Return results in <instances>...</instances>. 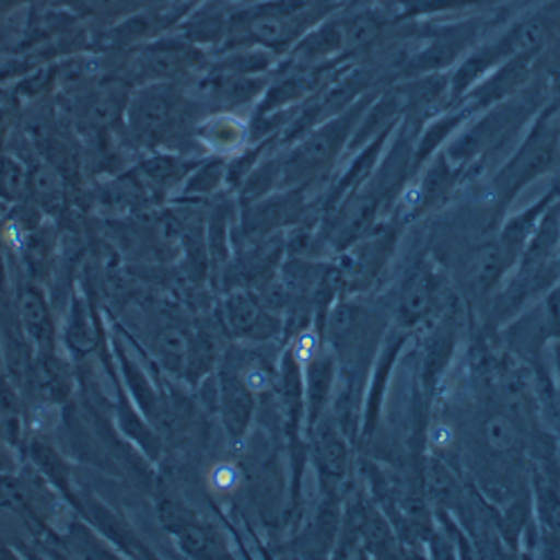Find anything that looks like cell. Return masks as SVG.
I'll use <instances>...</instances> for the list:
<instances>
[{
    "mask_svg": "<svg viewBox=\"0 0 560 560\" xmlns=\"http://www.w3.org/2000/svg\"><path fill=\"white\" fill-rule=\"evenodd\" d=\"M372 97H363L357 104H350L346 110L337 113L332 119L310 130L301 142L280 160V184L285 189L307 184L316 175L328 168L346 149L352 139L361 117L370 108Z\"/></svg>",
    "mask_w": 560,
    "mask_h": 560,
    "instance_id": "obj_1",
    "label": "cell"
},
{
    "mask_svg": "<svg viewBox=\"0 0 560 560\" xmlns=\"http://www.w3.org/2000/svg\"><path fill=\"white\" fill-rule=\"evenodd\" d=\"M560 27V0L547 5L542 12L525 19L513 30H509L500 40L489 45L487 50L474 55L453 77H451V97H462L487 70L498 63H504L516 57H529L540 45H545L556 30Z\"/></svg>",
    "mask_w": 560,
    "mask_h": 560,
    "instance_id": "obj_2",
    "label": "cell"
},
{
    "mask_svg": "<svg viewBox=\"0 0 560 560\" xmlns=\"http://www.w3.org/2000/svg\"><path fill=\"white\" fill-rule=\"evenodd\" d=\"M560 153V119L553 115L540 117L521 149L511 155L504 168L493 177L491 205L502 213L527 184L545 175Z\"/></svg>",
    "mask_w": 560,
    "mask_h": 560,
    "instance_id": "obj_3",
    "label": "cell"
},
{
    "mask_svg": "<svg viewBox=\"0 0 560 560\" xmlns=\"http://www.w3.org/2000/svg\"><path fill=\"white\" fill-rule=\"evenodd\" d=\"M186 117V100L173 81H153L139 88L126 104V128L137 144L158 147Z\"/></svg>",
    "mask_w": 560,
    "mask_h": 560,
    "instance_id": "obj_4",
    "label": "cell"
},
{
    "mask_svg": "<svg viewBox=\"0 0 560 560\" xmlns=\"http://www.w3.org/2000/svg\"><path fill=\"white\" fill-rule=\"evenodd\" d=\"M532 110L529 102L509 100L506 104H495L489 115H485L474 128L462 132L455 142L444 153L455 168H464L466 164H474L480 155H489L506 147Z\"/></svg>",
    "mask_w": 560,
    "mask_h": 560,
    "instance_id": "obj_5",
    "label": "cell"
},
{
    "mask_svg": "<svg viewBox=\"0 0 560 560\" xmlns=\"http://www.w3.org/2000/svg\"><path fill=\"white\" fill-rule=\"evenodd\" d=\"M207 55L200 45L175 36H160L147 45H139L137 70L153 81H177L207 68Z\"/></svg>",
    "mask_w": 560,
    "mask_h": 560,
    "instance_id": "obj_6",
    "label": "cell"
},
{
    "mask_svg": "<svg viewBox=\"0 0 560 560\" xmlns=\"http://www.w3.org/2000/svg\"><path fill=\"white\" fill-rule=\"evenodd\" d=\"M442 280L433 265L417 262L397 288L395 316L399 325L415 328V325L429 320L442 305Z\"/></svg>",
    "mask_w": 560,
    "mask_h": 560,
    "instance_id": "obj_7",
    "label": "cell"
},
{
    "mask_svg": "<svg viewBox=\"0 0 560 560\" xmlns=\"http://www.w3.org/2000/svg\"><path fill=\"white\" fill-rule=\"evenodd\" d=\"M305 213L303 186L288 189L285 194H269L245 209L243 229L249 238H267L278 229L296 224Z\"/></svg>",
    "mask_w": 560,
    "mask_h": 560,
    "instance_id": "obj_8",
    "label": "cell"
},
{
    "mask_svg": "<svg viewBox=\"0 0 560 560\" xmlns=\"http://www.w3.org/2000/svg\"><path fill=\"white\" fill-rule=\"evenodd\" d=\"M224 320L233 335L249 341H267L276 337L280 328L271 310L247 292H233L224 301Z\"/></svg>",
    "mask_w": 560,
    "mask_h": 560,
    "instance_id": "obj_9",
    "label": "cell"
},
{
    "mask_svg": "<svg viewBox=\"0 0 560 560\" xmlns=\"http://www.w3.org/2000/svg\"><path fill=\"white\" fill-rule=\"evenodd\" d=\"M196 139L200 147H205L209 153L218 158L236 155L249 142V126L238 115L220 110L198 124Z\"/></svg>",
    "mask_w": 560,
    "mask_h": 560,
    "instance_id": "obj_10",
    "label": "cell"
},
{
    "mask_svg": "<svg viewBox=\"0 0 560 560\" xmlns=\"http://www.w3.org/2000/svg\"><path fill=\"white\" fill-rule=\"evenodd\" d=\"M220 408L231 438H243L254 417V393L238 372L224 370L220 375Z\"/></svg>",
    "mask_w": 560,
    "mask_h": 560,
    "instance_id": "obj_11",
    "label": "cell"
},
{
    "mask_svg": "<svg viewBox=\"0 0 560 560\" xmlns=\"http://www.w3.org/2000/svg\"><path fill=\"white\" fill-rule=\"evenodd\" d=\"M314 457L320 474L339 482L346 478L350 466V446L343 438V431L332 419H318L314 424Z\"/></svg>",
    "mask_w": 560,
    "mask_h": 560,
    "instance_id": "obj_12",
    "label": "cell"
},
{
    "mask_svg": "<svg viewBox=\"0 0 560 560\" xmlns=\"http://www.w3.org/2000/svg\"><path fill=\"white\" fill-rule=\"evenodd\" d=\"M61 3L74 19L97 23L102 30H108L137 12L162 3V0H61Z\"/></svg>",
    "mask_w": 560,
    "mask_h": 560,
    "instance_id": "obj_13",
    "label": "cell"
},
{
    "mask_svg": "<svg viewBox=\"0 0 560 560\" xmlns=\"http://www.w3.org/2000/svg\"><path fill=\"white\" fill-rule=\"evenodd\" d=\"M196 164L198 162L184 160L173 153H155L139 164V177L158 194H168L177 189V184H184V179L189 177Z\"/></svg>",
    "mask_w": 560,
    "mask_h": 560,
    "instance_id": "obj_14",
    "label": "cell"
},
{
    "mask_svg": "<svg viewBox=\"0 0 560 560\" xmlns=\"http://www.w3.org/2000/svg\"><path fill=\"white\" fill-rule=\"evenodd\" d=\"M19 316L23 323L25 335L40 348L48 350L52 335H55V325H52V316H50V307L45 303L43 294L32 288L25 285L19 294Z\"/></svg>",
    "mask_w": 560,
    "mask_h": 560,
    "instance_id": "obj_15",
    "label": "cell"
},
{
    "mask_svg": "<svg viewBox=\"0 0 560 560\" xmlns=\"http://www.w3.org/2000/svg\"><path fill=\"white\" fill-rule=\"evenodd\" d=\"M332 377H335L332 357L316 352L307 361V377H305V399H307V412H310L312 427L320 419L325 401H328V397H330Z\"/></svg>",
    "mask_w": 560,
    "mask_h": 560,
    "instance_id": "obj_16",
    "label": "cell"
},
{
    "mask_svg": "<svg viewBox=\"0 0 560 560\" xmlns=\"http://www.w3.org/2000/svg\"><path fill=\"white\" fill-rule=\"evenodd\" d=\"M480 438L489 453L493 455H511L518 451L521 429L509 412L491 410L485 415L480 424Z\"/></svg>",
    "mask_w": 560,
    "mask_h": 560,
    "instance_id": "obj_17",
    "label": "cell"
},
{
    "mask_svg": "<svg viewBox=\"0 0 560 560\" xmlns=\"http://www.w3.org/2000/svg\"><path fill=\"white\" fill-rule=\"evenodd\" d=\"M30 196L36 207L48 213H59L66 202V184L57 166L48 162H38L30 173Z\"/></svg>",
    "mask_w": 560,
    "mask_h": 560,
    "instance_id": "obj_18",
    "label": "cell"
},
{
    "mask_svg": "<svg viewBox=\"0 0 560 560\" xmlns=\"http://www.w3.org/2000/svg\"><path fill=\"white\" fill-rule=\"evenodd\" d=\"M226 173H229V162L224 158L213 155L211 160L198 162L196 168L189 173V177H186L184 184H182V196L184 198H191V196L205 198V196L215 194L220 186L224 184Z\"/></svg>",
    "mask_w": 560,
    "mask_h": 560,
    "instance_id": "obj_19",
    "label": "cell"
},
{
    "mask_svg": "<svg viewBox=\"0 0 560 560\" xmlns=\"http://www.w3.org/2000/svg\"><path fill=\"white\" fill-rule=\"evenodd\" d=\"M66 339H68V346L79 354H88L97 348V341H100L97 325L92 320L90 307L83 303V299H74L72 303Z\"/></svg>",
    "mask_w": 560,
    "mask_h": 560,
    "instance_id": "obj_20",
    "label": "cell"
},
{
    "mask_svg": "<svg viewBox=\"0 0 560 560\" xmlns=\"http://www.w3.org/2000/svg\"><path fill=\"white\" fill-rule=\"evenodd\" d=\"M424 485L438 504L455 506L457 502H462L459 482L455 480L448 466L438 457H431L424 466Z\"/></svg>",
    "mask_w": 560,
    "mask_h": 560,
    "instance_id": "obj_21",
    "label": "cell"
},
{
    "mask_svg": "<svg viewBox=\"0 0 560 560\" xmlns=\"http://www.w3.org/2000/svg\"><path fill=\"white\" fill-rule=\"evenodd\" d=\"M158 354L166 368L177 372L191 361V339L171 325L158 335Z\"/></svg>",
    "mask_w": 560,
    "mask_h": 560,
    "instance_id": "obj_22",
    "label": "cell"
},
{
    "mask_svg": "<svg viewBox=\"0 0 560 560\" xmlns=\"http://www.w3.org/2000/svg\"><path fill=\"white\" fill-rule=\"evenodd\" d=\"M30 196V171L14 158H0V198L21 202Z\"/></svg>",
    "mask_w": 560,
    "mask_h": 560,
    "instance_id": "obj_23",
    "label": "cell"
},
{
    "mask_svg": "<svg viewBox=\"0 0 560 560\" xmlns=\"http://www.w3.org/2000/svg\"><path fill=\"white\" fill-rule=\"evenodd\" d=\"M126 97H121L115 90H106L102 95L90 104L88 119L95 128H106L115 124L126 113Z\"/></svg>",
    "mask_w": 560,
    "mask_h": 560,
    "instance_id": "obj_24",
    "label": "cell"
},
{
    "mask_svg": "<svg viewBox=\"0 0 560 560\" xmlns=\"http://www.w3.org/2000/svg\"><path fill=\"white\" fill-rule=\"evenodd\" d=\"M38 386L40 390L57 399V397H63L68 393V375L63 372L61 363L55 359V357H45L40 363H38Z\"/></svg>",
    "mask_w": 560,
    "mask_h": 560,
    "instance_id": "obj_25",
    "label": "cell"
},
{
    "mask_svg": "<svg viewBox=\"0 0 560 560\" xmlns=\"http://www.w3.org/2000/svg\"><path fill=\"white\" fill-rule=\"evenodd\" d=\"M175 536H177V545H179V549L184 553L202 556V553L209 551V536H207V532L200 525L184 523V525L177 527Z\"/></svg>",
    "mask_w": 560,
    "mask_h": 560,
    "instance_id": "obj_26",
    "label": "cell"
},
{
    "mask_svg": "<svg viewBox=\"0 0 560 560\" xmlns=\"http://www.w3.org/2000/svg\"><path fill=\"white\" fill-rule=\"evenodd\" d=\"M545 320H547V328L551 335V341L560 343V283L551 285L545 301H540Z\"/></svg>",
    "mask_w": 560,
    "mask_h": 560,
    "instance_id": "obj_27",
    "label": "cell"
},
{
    "mask_svg": "<svg viewBox=\"0 0 560 560\" xmlns=\"http://www.w3.org/2000/svg\"><path fill=\"white\" fill-rule=\"evenodd\" d=\"M209 482L215 493H233L241 485V471L233 464H218L209 476Z\"/></svg>",
    "mask_w": 560,
    "mask_h": 560,
    "instance_id": "obj_28",
    "label": "cell"
},
{
    "mask_svg": "<svg viewBox=\"0 0 560 560\" xmlns=\"http://www.w3.org/2000/svg\"><path fill=\"white\" fill-rule=\"evenodd\" d=\"M540 506H542V521H545V525L556 536H560V498L553 491L545 489L542 498H540Z\"/></svg>",
    "mask_w": 560,
    "mask_h": 560,
    "instance_id": "obj_29",
    "label": "cell"
},
{
    "mask_svg": "<svg viewBox=\"0 0 560 560\" xmlns=\"http://www.w3.org/2000/svg\"><path fill=\"white\" fill-rule=\"evenodd\" d=\"M558 377H560V354H558ZM558 406H560V388H558Z\"/></svg>",
    "mask_w": 560,
    "mask_h": 560,
    "instance_id": "obj_30",
    "label": "cell"
},
{
    "mask_svg": "<svg viewBox=\"0 0 560 560\" xmlns=\"http://www.w3.org/2000/svg\"><path fill=\"white\" fill-rule=\"evenodd\" d=\"M0 290H3V271H0Z\"/></svg>",
    "mask_w": 560,
    "mask_h": 560,
    "instance_id": "obj_31",
    "label": "cell"
}]
</instances>
